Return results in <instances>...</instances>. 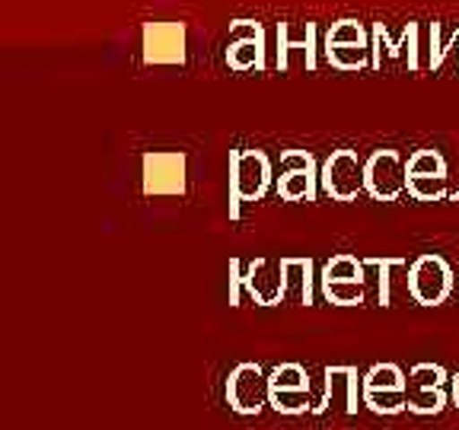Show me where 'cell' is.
<instances>
[{"label": "cell", "instance_id": "23", "mask_svg": "<svg viewBox=\"0 0 459 430\" xmlns=\"http://www.w3.org/2000/svg\"><path fill=\"white\" fill-rule=\"evenodd\" d=\"M405 265V258H364V268L380 271V306H393V278L395 268Z\"/></svg>", "mask_w": 459, "mask_h": 430}, {"label": "cell", "instance_id": "24", "mask_svg": "<svg viewBox=\"0 0 459 430\" xmlns=\"http://www.w3.org/2000/svg\"><path fill=\"white\" fill-rule=\"evenodd\" d=\"M364 389H405V376L395 364H377L364 376Z\"/></svg>", "mask_w": 459, "mask_h": 430}, {"label": "cell", "instance_id": "25", "mask_svg": "<svg viewBox=\"0 0 459 430\" xmlns=\"http://www.w3.org/2000/svg\"><path fill=\"white\" fill-rule=\"evenodd\" d=\"M272 389H309V376L300 364H281L274 366V373L268 376Z\"/></svg>", "mask_w": 459, "mask_h": 430}, {"label": "cell", "instance_id": "18", "mask_svg": "<svg viewBox=\"0 0 459 430\" xmlns=\"http://www.w3.org/2000/svg\"><path fill=\"white\" fill-rule=\"evenodd\" d=\"M405 176L409 179H440L450 172H446V159L437 150H415L405 163Z\"/></svg>", "mask_w": 459, "mask_h": 430}, {"label": "cell", "instance_id": "30", "mask_svg": "<svg viewBox=\"0 0 459 430\" xmlns=\"http://www.w3.org/2000/svg\"><path fill=\"white\" fill-rule=\"evenodd\" d=\"M453 401H456V408H459V392H453Z\"/></svg>", "mask_w": 459, "mask_h": 430}, {"label": "cell", "instance_id": "20", "mask_svg": "<svg viewBox=\"0 0 459 430\" xmlns=\"http://www.w3.org/2000/svg\"><path fill=\"white\" fill-rule=\"evenodd\" d=\"M268 401L274 408L284 411V415H300V411H313V399H309V389H272Z\"/></svg>", "mask_w": 459, "mask_h": 430}, {"label": "cell", "instance_id": "4", "mask_svg": "<svg viewBox=\"0 0 459 430\" xmlns=\"http://www.w3.org/2000/svg\"><path fill=\"white\" fill-rule=\"evenodd\" d=\"M227 67L230 71H265L268 67V36L265 26L258 20H239L230 22L227 39Z\"/></svg>", "mask_w": 459, "mask_h": 430}, {"label": "cell", "instance_id": "22", "mask_svg": "<svg viewBox=\"0 0 459 430\" xmlns=\"http://www.w3.org/2000/svg\"><path fill=\"white\" fill-rule=\"evenodd\" d=\"M405 405L418 415H437L440 408L446 405V395L440 389H415L405 386Z\"/></svg>", "mask_w": 459, "mask_h": 430}, {"label": "cell", "instance_id": "28", "mask_svg": "<svg viewBox=\"0 0 459 430\" xmlns=\"http://www.w3.org/2000/svg\"><path fill=\"white\" fill-rule=\"evenodd\" d=\"M453 392H459V373L453 376Z\"/></svg>", "mask_w": 459, "mask_h": 430}, {"label": "cell", "instance_id": "7", "mask_svg": "<svg viewBox=\"0 0 459 430\" xmlns=\"http://www.w3.org/2000/svg\"><path fill=\"white\" fill-rule=\"evenodd\" d=\"M294 55L303 57V71L313 73L319 67V26L313 20L300 22H287L281 20L278 22V48H274V64L278 71H290L294 67Z\"/></svg>", "mask_w": 459, "mask_h": 430}, {"label": "cell", "instance_id": "16", "mask_svg": "<svg viewBox=\"0 0 459 430\" xmlns=\"http://www.w3.org/2000/svg\"><path fill=\"white\" fill-rule=\"evenodd\" d=\"M323 297L335 306H358L367 300V280H319Z\"/></svg>", "mask_w": 459, "mask_h": 430}, {"label": "cell", "instance_id": "3", "mask_svg": "<svg viewBox=\"0 0 459 430\" xmlns=\"http://www.w3.org/2000/svg\"><path fill=\"white\" fill-rule=\"evenodd\" d=\"M143 64L182 67L188 61V32L179 20H151L141 32Z\"/></svg>", "mask_w": 459, "mask_h": 430}, {"label": "cell", "instance_id": "13", "mask_svg": "<svg viewBox=\"0 0 459 430\" xmlns=\"http://www.w3.org/2000/svg\"><path fill=\"white\" fill-rule=\"evenodd\" d=\"M243 284L258 306H278L287 294L284 268H281V262H272V258H255V262H249L243 271Z\"/></svg>", "mask_w": 459, "mask_h": 430}, {"label": "cell", "instance_id": "29", "mask_svg": "<svg viewBox=\"0 0 459 430\" xmlns=\"http://www.w3.org/2000/svg\"><path fill=\"white\" fill-rule=\"evenodd\" d=\"M450 201H459V185H456V188H453V192H450Z\"/></svg>", "mask_w": 459, "mask_h": 430}, {"label": "cell", "instance_id": "19", "mask_svg": "<svg viewBox=\"0 0 459 430\" xmlns=\"http://www.w3.org/2000/svg\"><path fill=\"white\" fill-rule=\"evenodd\" d=\"M364 274H367L364 258H358V255H335V258H329V262H325L323 278H319V280H367Z\"/></svg>", "mask_w": 459, "mask_h": 430}, {"label": "cell", "instance_id": "26", "mask_svg": "<svg viewBox=\"0 0 459 430\" xmlns=\"http://www.w3.org/2000/svg\"><path fill=\"white\" fill-rule=\"evenodd\" d=\"M446 380L444 366L437 364H415L411 366V376H409V386L415 389H440Z\"/></svg>", "mask_w": 459, "mask_h": 430}, {"label": "cell", "instance_id": "5", "mask_svg": "<svg viewBox=\"0 0 459 430\" xmlns=\"http://www.w3.org/2000/svg\"><path fill=\"white\" fill-rule=\"evenodd\" d=\"M272 159L262 150H233L230 153V198L262 201L272 188Z\"/></svg>", "mask_w": 459, "mask_h": 430}, {"label": "cell", "instance_id": "6", "mask_svg": "<svg viewBox=\"0 0 459 430\" xmlns=\"http://www.w3.org/2000/svg\"><path fill=\"white\" fill-rule=\"evenodd\" d=\"M370 42H373V71H383L386 61H405L409 71H421V26L418 22H405L399 39H393L386 22H373Z\"/></svg>", "mask_w": 459, "mask_h": 430}, {"label": "cell", "instance_id": "21", "mask_svg": "<svg viewBox=\"0 0 459 430\" xmlns=\"http://www.w3.org/2000/svg\"><path fill=\"white\" fill-rule=\"evenodd\" d=\"M364 401L380 415H399L405 405V389H364Z\"/></svg>", "mask_w": 459, "mask_h": 430}, {"label": "cell", "instance_id": "15", "mask_svg": "<svg viewBox=\"0 0 459 430\" xmlns=\"http://www.w3.org/2000/svg\"><path fill=\"white\" fill-rule=\"evenodd\" d=\"M287 280V297H294L300 306H313V258H281Z\"/></svg>", "mask_w": 459, "mask_h": 430}, {"label": "cell", "instance_id": "1", "mask_svg": "<svg viewBox=\"0 0 459 430\" xmlns=\"http://www.w3.org/2000/svg\"><path fill=\"white\" fill-rule=\"evenodd\" d=\"M323 55L335 71L354 73L364 71V67H373V42H370V29L360 20H335L329 29H325L323 39Z\"/></svg>", "mask_w": 459, "mask_h": 430}, {"label": "cell", "instance_id": "17", "mask_svg": "<svg viewBox=\"0 0 459 430\" xmlns=\"http://www.w3.org/2000/svg\"><path fill=\"white\" fill-rule=\"evenodd\" d=\"M428 51H430V55H428V67H430V71H440L453 51H456V57H459V26L450 32V39H444V26H440L437 20L430 22V48Z\"/></svg>", "mask_w": 459, "mask_h": 430}, {"label": "cell", "instance_id": "2", "mask_svg": "<svg viewBox=\"0 0 459 430\" xmlns=\"http://www.w3.org/2000/svg\"><path fill=\"white\" fill-rule=\"evenodd\" d=\"M143 194L151 198H179L188 192V159L182 150H151L141 159Z\"/></svg>", "mask_w": 459, "mask_h": 430}, {"label": "cell", "instance_id": "10", "mask_svg": "<svg viewBox=\"0 0 459 430\" xmlns=\"http://www.w3.org/2000/svg\"><path fill=\"white\" fill-rule=\"evenodd\" d=\"M319 182H323L325 194L332 201H354L360 192H367L364 163H360V157L354 150H335L323 163Z\"/></svg>", "mask_w": 459, "mask_h": 430}, {"label": "cell", "instance_id": "8", "mask_svg": "<svg viewBox=\"0 0 459 430\" xmlns=\"http://www.w3.org/2000/svg\"><path fill=\"white\" fill-rule=\"evenodd\" d=\"M453 290V271L440 255H418L409 265V294L421 306H440Z\"/></svg>", "mask_w": 459, "mask_h": 430}, {"label": "cell", "instance_id": "27", "mask_svg": "<svg viewBox=\"0 0 459 430\" xmlns=\"http://www.w3.org/2000/svg\"><path fill=\"white\" fill-rule=\"evenodd\" d=\"M243 271L246 265L239 262V258H233L230 262V306H239V294H243Z\"/></svg>", "mask_w": 459, "mask_h": 430}, {"label": "cell", "instance_id": "12", "mask_svg": "<svg viewBox=\"0 0 459 430\" xmlns=\"http://www.w3.org/2000/svg\"><path fill=\"white\" fill-rule=\"evenodd\" d=\"M268 392H272V383L262 373L258 364H239L237 370L230 373L227 380V401L239 415H255L262 411V405L268 401Z\"/></svg>", "mask_w": 459, "mask_h": 430}, {"label": "cell", "instance_id": "14", "mask_svg": "<svg viewBox=\"0 0 459 430\" xmlns=\"http://www.w3.org/2000/svg\"><path fill=\"white\" fill-rule=\"evenodd\" d=\"M325 408L342 415L358 411V370L354 366H325Z\"/></svg>", "mask_w": 459, "mask_h": 430}, {"label": "cell", "instance_id": "9", "mask_svg": "<svg viewBox=\"0 0 459 430\" xmlns=\"http://www.w3.org/2000/svg\"><path fill=\"white\" fill-rule=\"evenodd\" d=\"M364 185L367 194L377 201H399L409 192V176L405 163L395 150H377L364 163Z\"/></svg>", "mask_w": 459, "mask_h": 430}, {"label": "cell", "instance_id": "11", "mask_svg": "<svg viewBox=\"0 0 459 430\" xmlns=\"http://www.w3.org/2000/svg\"><path fill=\"white\" fill-rule=\"evenodd\" d=\"M278 198L284 201H313L316 198V159L307 150H284L278 163Z\"/></svg>", "mask_w": 459, "mask_h": 430}]
</instances>
